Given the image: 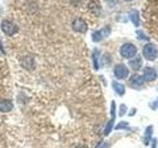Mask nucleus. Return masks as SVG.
<instances>
[{"mask_svg": "<svg viewBox=\"0 0 158 148\" xmlns=\"http://www.w3.org/2000/svg\"><path fill=\"white\" fill-rule=\"evenodd\" d=\"M143 78H144V81L147 82L154 81L157 78V73L155 69L152 67H145L144 70H143Z\"/></svg>", "mask_w": 158, "mask_h": 148, "instance_id": "7", "label": "nucleus"}, {"mask_svg": "<svg viewBox=\"0 0 158 148\" xmlns=\"http://www.w3.org/2000/svg\"><path fill=\"white\" fill-rule=\"evenodd\" d=\"M0 49H1V51H3V53L5 52V51H4V48H3V46H2V43H1V41H0Z\"/></svg>", "mask_w": 158, "mask_h": 148, "instance_id": "23", "label": "nucleus"}, {"mask_svg": "<svg viewBox=\"0 0 158 148\" xmlns=\"http://www.w3.org/2000/svg\"><path fill=\"white\" fill-rule=\"evenodd\" d=\"M97 148H109V145L106 142H101L100 144L97 146Z\"/></svg>", "mask_w": 158, "mask_h": 148, "instance_id": "19", "label": "nucleus"}, {"mask_svg": "<svg viewBox=\"0 0 158 148\" xmlns=\"http://www.w3.org/2000/svg\"><path fill=\"white\" fill-rule=\"evenodd\" d=\"M114 74L118 79H125L128 76V69L125 64H117L114 69Z\"/></svg>", "mask_w": 158, "mask_h": 148, "instance_id": "5", "label": "nucleus"}, {"mask_svg": "<svg viewBox=\"0 0 158 148\" xmlns=\"http://www.w3.org/2000/svg\"><path fill=\"white\" fill-rule=\"evenodd\" d=\"M127 113V106L125 104H122L121 105V109H120V117L125 116Z\"/></svg>", "mask_w": 158, "mask_h": 148, "instance_id": "17", "label": "nucleus"}, {"mask_svg": "<svg viewBox=\"0 0 158 148\" xmlns=\"http://www.w3.org/2000/svg\"><path fill=\"white\" fill-rule=\"evenodd\" d=\"M74 148H87L86 145H83V144H79V145H76Z\"/></svg>", "mask_w": 158, "mask_h": 148, "instance_id": "21", "label": "nucleus"}, {"mask_svg": "<svg viewBox=\"0 0 158 148\" xmlns=\"http://www.w3.org/2000/svg\"><path fill=\"white\" fill-rule=\"evenodd\" d=\"M112 84H113V89L116 91V93L118 94V95L122 96V95H123V94H125L126 88H125V86L123 85V84L118 83V82H116V81H113Z\"/></svg>", "mask_w": 158, "mask_h": 148, "instance_id": "13", "label": "nucleus"}, {"mask_svg": "<svg viewBox=\"0 0 158 148\" xmlns=\"http://www.w3.org/2000/svg\"><path fill=\"white\" fill-rule=\"evenodd\" d=\"M92 58H93V64H94V68L98 70L99 69V51L97 49H94V52L92 54Z\"/></svg>", "mask_w": 158, "mask_h": 148, "instance_id": "16", "label": "nucleus"}, {"mask_svg": "<svg viewBox=\"0 0 158 148\" xmlns=\"http://www.w3.org/2000/svg\"><path fill=\"white\" fill-rule=\"evenodd\" d=\"M130 82L132 86L138 87L143 84V82H144V78H143V76H140V75H135L131 78Z\"/></svg>", "mask_w": 158, "mask_h": 148, "instance_id": "14", "label": "nucleus"}, {"mask_svg": "<svg viewBox=\"0 0 158 148\" xmlns=\"http://www.w3.org/2000/svg\"><path fill=\"white\" fill-rule=\"evenodd\" d=\"M128 64H130V66L131 67V69H133V70H135V71L139 70L142 66V59L140 56H137L135 58L131 59V60L128 62Z\"/></svg>", "mask_w": 158, "mask_h": 148, "instance_id": "10", "label": "nucleus"}, {"mask_svg": "<svg viewBox=\"0 0 158 148\" xmlns=\"http://www.w3.org/2000/svg\"><path fill=\"white\" fill-rule=\"evenodd\" d=\"M125 1H127V2H130V1H132V0H125Z\"/></svg>", "mask_w": 158, "mask_h": 148, "instance_id": "24", "label": "nucleus"}, {"mask_svg": "<svg viewBox=\"0 0 158 148\" xmlns=\"http://www.w3.org/2000/svg\"><path fill=\"white\" fill-rule=\"evenodd\" d=\"M121 56L125 58H132L136 56L137 48L135 44L132 43H125L121 47Z\"/></svg>", "mask_w": 158, "mask_h": 148, "instance_id": "2", "label": "nucleus"}, {"mask_svg": "<svg viewBox=\"0 0 158 148\" xmlns=\"http://www.w3.org/2000/svg\"><path fill=\"white\" fill-rule=\"evenodd\" d=\"M72 29L77 33H81L84 34L87 32L88 30V26L86 22L84 21L83 19L81 18H76L74 19V21L72 22Z\"/></svg>", "mask_w": 158, "mask_h": 148, "instance_id": "4", "label": "nucleus"}, {"mask_svg": "<svg viewBox=\"0 0 158 148\" xmlns=\"http://www.w3.org/2000/svg\"><path fill=\"white\" fill-rule=\"evenodd\" d=\"M111 116H112V120L110 121H108L107 125L105 127V130H104V134L108 135L110 134V132L112 130V128L114 126V123H115V118H116V103L115 102H112V105H111Z\"/></svg>", "mask_w": 158, "mask_h": 148, "instance_id": "6", "label": "nucleus"}, {"mask_svg": "<svg viewBox=\"0 0 158 148\" xmlns=\"http://www.w3.org/2000/svg\"><path fill=\"white\" fill-rule=\"evenodd\" d=\"M152 133H153V128L152 126H148L145 130V134H144V144L145 145H148L150 142V139H151V136H152Z\"/></svg>", "mask_w": 158, "mask_h": 148, "instance_id": "15", "label": "nucleus"}, {"mask_svg": "<svg viewBox=\"0 0 158 148\" xmlns=\"http://www.w3.org/2000/svg\"><path fill=\"white\" fill-rule=\"evenodd\" d=\"M1 29L5 35L7 36H14L15 34L18 33V26L15 23L11 22V21H7L5 20L1 23Z\"/></svg>", "mask_w": 158, "mask_h": 148, "instance_id": "3", "label": "nucleus"}, {"mask_svg": "<svg viewBox=\"0 0 158 148\" xmlns=\"http://www.w3.org/2000/svg\"><path fill=\"white\" fill-rule=\"evenodd\" d=\"M142 53H143V56H144L147 60L153 61V60H155V59L157 58L158 51H157V48H156V47L154 46V44L146 43L142 48Z\"/></svg>", "mask_w": 158, "mask_h": 148, "instance_id": "1", "label": "nucleus"}, {"mask_svg": "<svg viewBox=\"0 0 158 148\" xmlns=\"http://www.w3.org/2000/svg\"><path fill=\"white\" fill-rule=\"evenodd\" d=\"M130 19L135 27L139 26V15H138L137 10H131L130 12Z\"/></svg>", "mask_w": 158, "mask_h": 148, "instance_id": "12", "label": "nucleus"}, {"mask_svg": "<svg viewBox=\"0 0 158 148\" xmlns=\"http://www.w3.org/2000/svg\"><path fill=\"white\" fill-rule=\"evenodd\" d=\"M21 64L24 68L28 69V70H31V69H33V66H34V60L31 56H26L22 59Z\"/></svg>", "mask_w": 158, "mask_h": 148, "instance_id": "11", "label": "nucleus"}, {"mask_svg": "<svg viewBox=\"0 0 158 148\" xmlns=\"http://www.w3.org/2000/svg\"><path fill=\"white\" fill-rule=\"evenodd\" d=\"M109 35H110V30L107 31V29H103L101 31H96L92 34V41L95 43H98V42L102 41L105 37L109 36Z\"/></svg>", "mask_w": 158, "mask_h": 148, "instance_id": "8", "label": "nucleus"}, {"mask_svg": "<svg viewBox=\"0 0 158 148\" xmlns=\"http://www.w3.org/2000/svg\"><path fill=\"white\" fill-rule=\"evenodd\" d=\"M127 125H128V123L127 121H121L116 126V130H121V128H127Z\"/></svg>", "mask_w": 158, "mask_h": 148, "instance_id": "18", "label": "nucleus"}, {"mask_svg": "<svg viewBox=\"0 0 158 148\" xmlns=\"http://www.w3.org/2000/svg\"><path fill=\"white\" fill-rule=\"evenodd\" d=\"M136 34H137V36H138V37L140 36V38H139L140 39H145V36H144V34H143L141 31H137V32H136Z\"/></svg>", "mask_w": 158, "mask_h": 148, "instance_id": "20", "label": "nucleus"}, {"mask_svg": "<svg viewBox=\"0 0 158 148\" xmlns=\"http://www.w3.org/2000/svg\"><path fill=\"white\" fill-rule=\"evenodd\" d=\"M156 145H157V141H156V139H154V141L152 143V148H156Z\"/></svg>", "mask_w": 158, "mask_h": 148, "instance_id": "22", "label": "nucleus"}, {"mask_svg": "<svg viewBox=\"0 0 158 148\" xmlns=\"http://www.w3.org/2000/svg\"><path fill=\"white\" fill-rule=\"evenodd\" d=\"M13 103L10 100H3L0 102V112L1 113H8L12 111Z\"/></svg>", "mask_w": 158, "mask_h": 148, "instance_id": "9", "label": "nucleus"}]
</instances>
